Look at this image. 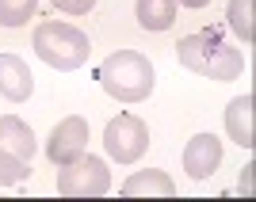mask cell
I'll list each match as a JSON object with an SVG mask.
<instances>
[{
	"mask_svg": "<svg viewBox=\"0 0 256 202\" xmlns=\"http://www.w3.org/2000/svg\"><path fill=\"white\" fill-rule=\"evenodd\" d=\"M104 149H107V157L118 160V164H134V160H142L146 149H150V126H146L138 115L111 118L107 130H104Z\"/></svg>",
	"mask_w": 256,
	"mask_h": 202,
	"instance_id": "5",
	"label": "cell"
},
{
	"mask_svg": "<svg viewBox=\"0 0 256 202\" xmlns=\"http://www.w3.org/2000/svg\"><path fill=\"white\" fill-rule=\"evenodd\" d=\"M176 57H180V65L188 69V73L210 76V80H222V84H226V80H237L241 69H245V53L234 50L214 27H210V31H195V34H188V38H180Z\"/></svg>",
	"mask_w": 256,
	"mask_h": 202,
	"instance_id": "1",
	"label": "cell"
},
{
	"mask_svg": "<svg viewBox=\"0 0 256 202\" xmlns=\"http://www.w3.org/2000/svg\"><path fill=\"white\" fill-rule=\"evenodd\" d=\"M31 176V164L23 157H16V153L0 149V187H12V183H20Z\"/></svg>",
	"mask_w": 256,
	"mask_h": 202,
	"instance_id": "15",
	"label": "cell"
},
{
	"mask_svg": "<svg viewBox=\"0 0 256 202\" xmlns=\"http://www.w3.org/2000/svg\"><path fill=\"white\" fill-rule=\"evenodd\" d=\"M226 19H230V31H234L241 42H252L256 38V31H252V0H230Z\"/></svg>",
	"mask_w": 256,
	"mask_h": 202,
	"instance_id": "13",
	"label": "cell"
},
{
	"mask_svg": "<svg viewBox=\"0 0 256 202\" xmlns=\"http://www.w3.org/2000/svg\"><path fill=\"white\" fill-rule=\"evenodd\" d=\"M184 8H206V4H210V0H180Z\"/></svg>",
	"mask_w": 256,
	"mask_h": 202,
	"instance_id": "17",
	"label": "cell"
},
{
	"mask_svg": "<svg viewBox=\"0 0 256 202\" xmlns=\"http://www.w3.org/2000/svg\"><path fill=\"white\" fill-rule=\"evenodd\" d=\"M107 191H111V172L92 153H80L58 172V195H65V199H100Z\"/></svg>",
	"mask_w": 256,
	"mask_h": 202,
	"instance_id": "4",
	"label": "cell"
},
{
	"mask_svg": "<svg viewBox=\"0 0 256 202\" xmlns=\"http://www.w3.org/2000/svg\"><path fill=\"white\" fill-rule=\"evenodd\" d=\"M134 15L146 31H168L172 19H176V0H138Z\"/></svg>",
	"mask_w": 256,
	"mask_h": 202,
	"instance_id": "12",
	"label": "cell"
},
{
	"mask_svg": "<svg viewBox=\"0 0 256 202\" xmlns=\"http://www.w3.org/2000/svg\"><path fill=\"white\" fill-rule=\"evenodd\" d=\"M226 130L241 149L256 145V130H252V96H237L234 103L226 107Z\"/></svg>",
	"mask_w": 256,
	"mask_h": 202,
	"instance_id": "9",
	"label": "cell"
},
{
	"mask_svg": "<svg viewBox=\"0 0 256 202\" xmlns=\"http://www.w3.org/2000/svg\"><path fill=\"white\" fill-rule=\"evenodd\" d=\"M84 145H88V122H84L80 115H69V118H62V122L50 130L46 157L62 168V164H69V160L80 157V153H84Z\"/></svg>",
	"mask_w": 256,
	"mask_h": 202,
	"instance_id": "6",
	"label": "cell"
},
{
	"mask_svg": "<svg viewBox=\"0 0 256 202\" xmlns=\"http://www.w3.org/2000/svg\"><path fill=\"white\" fill-rule=\"evenodd\" d=\"M34 92V76L20 53H0V96L8 103H23Z\"/></svg>",
	"mask_w": 256,
	"mask_h": 202,
	"instance_id": "8",
	"label": "cell"
},
{
	"mask_svg": "<svg viewBox=\"0 0 256 202\" xmlns=\"http://www.w3.org/2000/svg\"><path fill=\"white\" fill-rule=\"evenodd\" d=\"M0 149H8V153H16V157L31 160V153H34L31 126H27L23 118H16V115H4V118H0Z\"/></svg>",
	"mask_w": 256,
	"mask_h": 202,
	"instance_id": "10",
	"label": "cell"
},
{
	"mask_svg": "<svg viewBox=\"0 0 256 202\" xmlns=\"http://www.w3.org/2000/svg\"><path fill=\"white\" fill-rule=\"evenodd\" d=\"M122 195H126V199H138V195H160V199H172V195H176V183H172L164 172L150 168V172H134V176L122 183Z\"/></svg>",
	"mask_w": 256,
	"mask_h": 202,
	"instance_id": "11",
	"label": "cell"
},
{
	"mask_svg": "<svg viewBox=\"0 0 256 202\" xmlns=\"http://www.w3.org/2000/svg\"><path fill=\"white\" fill-rule=\"evenodd\" d=\"M218 164H222V141L214 138V134H195V138L184 145V172H188L192 180L214 176Z\"/></svg>",
	"mask_w": 256,
	"mask_h": 202,
	"instance_id": "7",
	"label": "cell"
},
{
	"mask_svg": "<svg viewBox=\"0 0 256 202\" xmlns=\"http://www.w3.org/2000/svg\"><path fill=\"white\" fill-rule=\"evenodd\" d=\"M38 0H0V27H23L34 15Z\"/></svg>",
	"mask_w": 256,
	"mask_h": 202,
	"instance_id": "14",
	"label": "cell"
},
{
	"mask_svg": "<svg viewBox=\"0 0 256 202\" xmlns=\"http://www.w3.org/2000/svg\"><path fill=\"white\" fill-rule=\"evenodd\" d=\"M34 53L42 57L50 69L58 73H73L80 65L88 61V53H92V42H88V34L73 23H62V19H46L34 27V38H31Z\"/></svg>",
	"mask_w": 256,
	"mask_h": 202,
	"instance_id": "3",
	"label": "cell"
},
{
	"mask_svg": "<svg viewBox=\"0 0 256 202\" xmlns=\"http://www.w3.org/2000/svg\"><path fill=\"white\" fill-rule=\"evenodd\" d=\"M96 80L118 103H142L153 92V61L138 50H115L96 69Z\"/></svg>",
	"mask_w": 256,
	"mask_h": 202,
	"instance_id": "2",
	"label": "cell"
},
{
	"mask_svg": "<svg viewBox=\"0 0 256 202\" xmlns=\"http://www.w3.org/2000/svg\"><path fill=\"white\" fill-rule=\"evenodd\" d=\"M58 11H69V15H84V11L96 8V0H54Z\"/></svg>",
	"mask_w": 256,
	"mask_h": 202,
	"instance_id": "16",
	"label": "cell"
}]
</instances>
